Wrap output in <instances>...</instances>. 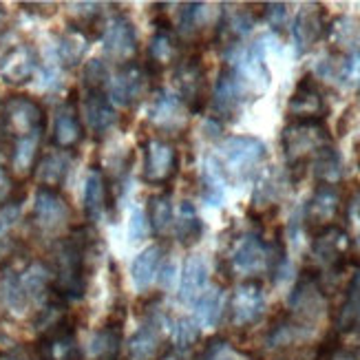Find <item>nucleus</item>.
<instances>
[{
	"label": "nucleus",
	"instance_id": "obj_1",
	"mask_svg": "<svg viewBox=\"0 0 360 360\" xmlns=\"http://www.w3.org/2000/svg\"><path fill=\"white\" fill-rule=\"evenodd\" d=\"M281 144L290 168H305L309 162L316 160V155L332 144V137L327 133L323 120H296L290 122L281 135Z\"/></svg>",
	"mask_w": 360,
	"mask_h": 360
},
{
	"label": "nucleus",
	"instance_id": "obj_2",
	"mask_svg": "<svg viewBox=\"0 0 360 360\" xmlns=\"http://www.w3.org/2000/svg\"><path fill=\"white\" fill-rule=\"evenodd\" d=\"M84 230L73 232V237L62 241L56 252V288L69 299H80L86 288V250L89 239Z\"/></svg>",
	"mask_w": 360,
	"mask_h": 360
},
{
	"label": "nucleus",
	"instance_id": "obj_3",
	"mask_svg": "<svg viewBox=\"0 0 360 360\" xmlns=\"http://www.w3.org/2000/svg\"><path fill=\"white\" fill-rule=\"evenodd\" d=\"M3 127L15 139L42 135L44 129V111L42 106L27 96H11L3 104Z\"/></svg>",
	"mask_w": 360,
	"mask_h": 360
},
{
	"label": "nucleus",
	"instance_id": "obj_4",
	"mask_svg": "<svg viewBox=\"0 0 360 360\" xmlns=\"http://www.w3.org/2000/svg\"><path fill=\"white\" fill-rule=\"evenodd\" d=\"M221 164L230 173L248 175L268 158V148L259 137L252 135H232L221 142Z\"/></svg>",
	"mask_w": 360,
	"mask_h": 360
},
{
	"label": "nucleus",
	"instance_id": "obj_5",
	"mask_svg": "<svg viewBox=\"0 0 360 360\" xmlns=\"http://www.w3.org/2000/svg\"><path fill=\"white\" fill-rule=\"evenodd\" d=\"M102 44L108 58L122 62V65L124 62H131V58L137 53L139 38H137V29L129 15L117 13L104 25Z\"/></svg>",
	"mask_w": 360,
	"mask_h": 360
},
{
	"label": "nucleus",
	"instance_id": "obj_6",
	"mask_svg": "<svg viewBox=\"0 0 360 360\" xmlns=\"http://www.w3.org/2000/svg\"><path fill=\"white\" fill-rule=\"evenodd\" d=\"M250 96L248 84L234 71V67H224L219 71L217 84L212 91V106L219 117H232L239 113Z\"/></svg>",
	"mask_w": 360,
	"mask_h": 360
},
{
	"label": "nucleus",
	"instance_id": "obj_7",
	"mask_svg": "<svg viewBox=\"0 0 360 360\" xmlns=\"http://www.w3.org/2000/svg\"><path fill=\"white\" fill-rule=\"evenodd\" d=\"M146 69L139 62H124L120 65L117 73L111 80V91H108V100L117 106H133L139 102V98L146 91Z\"/></svg>",
	"mask_w": 360,
	"mask_h": 360
},
{
	"label": "nucleus",
	"instance_id": "obj_8",
	"mask_svg": "<svg viewBox=\"0 0 360 360\" xmlns=\"http://www.w3.org/2000/svg\"><path fill=\"white\" fill-rule=\"evenodd\" d=\"M179 155L173 144L164 139H150L146 144V162H144V179L148 184L162 186L177 175Z\"/></svg>",
	"mask_w": 360,
	"mask_h": 360
},
{
	"label": "nucleus",
	"instance_id": "obj_9",
	"mask_svg": "<svg viewBox=\"0 0 360 360\" xmlns=\"http://www.w3.org/2000/svg\"><path fill=\"white\" fill-rule=\"evenodd\" d=\"M230 311H232V323L237 327L257 323L265 311V292L261 281L255 278L243 281L232 294Z\"/></svg>",
	"mask_w": 360,
	"mask_h": 360
},
{
	"label": "nucleus",
	"instance_id": "obj_10",
	"mask_svg": "<svg viewBox=\"0 0 360 360\" xmlns=\"http://www.w3.org/2000/svg\"><path fill=\"white\" fill-rule=\"evenodd\" d=\"M272 36H261L257 42H252L243 51V56L237 60L234 71L248 84V89H268L270 84V69L265 65V53H268V42Z\"/></svg>",
	"mask_w": 360,
	"mask_h": 360
},
{
	"label": "nucleus",
	"instance_id": "obj_11",
	"mask_svg": "<svg viewBox=\"0 0 360 360\" xmlns=\"http://www.w3.org/2000/svg\"><path fill=\"white\" fill-rule=\"evenodd\" d=\"M342 206V195L336 184H319L314 195L305 206V221L319 230L334 226V219L338 217Z\"/></svg>",
	"mask_w": 360,
	"mask_h": 360
},
{
	"label": "nucleus",
	"instance_id": "obj_12",
	"mask_svg": "<svg viewBox=\"0 0 360 360\" xmlns=\"http://www.w3.org/2000/svg\"><path fill=\"white\" fill-rule=\"evenodd\" d=\"M38 71V53L31 44L20 42L0 58V77L9 84H25Z\"/></svg>",
	"mask_w": 360,
	"mask_h": 360
},
{
	"label": "nucleus",
	"instance_id": "obj_13",
	"mask_svg": "<svg viewBox=\"0 0 360 360\" xmlns=\"http://www.w3.org/2000/svg\"><path fill=\"white\" fill-rule=\"evenodd\" d=\"M230 261H232V268L237 272L255 274L268 268L272 261V252L268 243H265L259 234H245V237H241L237 245H234Z\"/></svg>",
	"mask_w": 360,
	"mask_h": 360
},
{
	"label": "nucleus",
	"instance_id": "obj_14",
	"mask_svg": "<svg viewBox=\"0 0 360 360\" xmlns=\"http://www.w3.org/2000/svg\"><path fill=\"white\" fill-rule=\"evenodd\" d=\"M327 111L323 93L319 84L311 80L309 75H305L303 80L296 84V91L292 93V98L288 102V115L292 122L296 120H323V113Z\"/></svg>",
	"mask_w": 360,
	"mask_h": 360
},
{
	"label": "nucleus",
	"instance_id": "obj_15",
	"mask_svg": "<svg viewBox=\"0 0 360 360\" xmlns=\"http://www.w3.org/2000/svg\"><path fill=\"white\" fill-rule=\"evenodd\" d=\"M148 120L162 131L177 133L186 127V104L170 91H158L148 108Z\"/></svg>",
	"mask_w": 360,
	"mask_h": 360
},
{
	"label": "nucleus",
	"instance_id": "obj_16",
	"mask_svg": "<svg viewBox=\"0 0 360 360\" xmlns=\"http://www.w3.org/2000/svg\"><path fill=\"white\" fill-rule=\"evenodd\" d=\"M69 219V206L53 188H38L36 203H34V221L40 230L51 232L58 230Z\"/></svg>",
	"mask_w": 360,
	"mask_h": 360
},
{
	"label": "nucleus",
	"instance_id": "obj_17",
	"mask_svg": "<svg viewBox=\"0 0 360 360\" xmlns=\"http://www.w3.org/2000/svg\"><path fill=\"white\" fill-rule=\"evenodd\" d=\"M40 352L44 360H77L80 352H77L73 327L67 321L53 323L42 338Z\"/></svg>",
	"mask_w": 360,
	"mask_h": 360
},
{
	"label": "nucleus",
	"instance_id": "obj_18",
	"mask_svg": "<svg viewBox=\"0 0 360 360\" xmlns=\"http://www.w3.org/2000/svg\"><path fill=\"white\" fill-rule=\"evenodd\" d=\"M349 250V234L340 226H327L316 232L311 241V255L323 265H336L345 259Z\"/></svg>",
	"mask_w": 360,
	"mask_h": 360
},
{
	"label": "nucleus",
	"instance_id": "obj_19",
	"mask_svg": "<svg viewBox=\"0 0 360 360\" xmlns=\"http://www.w3.org/2000/svg\"><path fill=\"white\" fill-rule=\"evenodd\" d=\"M177 84L184 102L191 108H199L203 104V91H206V69L201 65V58L193 56L184 60L177 67Z\"/></svg>",
	"mask_w": 360,
	"mask_h": 360
},
{
	"label": "nucleus",
	"instance_id": "obj_20",
	"mask_svg": "<svg viewBox=\"0 0 360 360\" xmlns=\"http://www.w3.org/2000/svg\"><path fill=\"white\" fill-rule=\"evenodd\" d=\"M84 117H86L89 129L98 137L106 135L115 127L117 111L102 89H89L86 98H84Z\"/></svg>",
	"mask_w": 360,
	"mask_h": 360
},
{
	"label": "nucleus",
	"instance_id": "obj_21",
	"mask_svg": "<svg viewBox=\"0 0 360 360\" xmlns=\"http://www.w3.org/2000/svg\"><path fill=\"white\" fill-rule=\"evenodd\" d=\"M323 18H325V11L319 5H307L296 13L294 25H292V36H294L299 53H305L311 44L319 42V38L323 36V29H325Z\"/></svg>",
	"mask_w": 360,
	"mask_h": 360
},
{
	"label": "nucleus",
	"instance_id": "obj_22",
	"mask_svg": "<svg viewBox=\"0 0 360 360\" xmlns=\"http://www.w3.org/2000/svg\"><path fill=\"white\" fill-rule=\"evenodd\" d=\"M208 263L203 257L195 255L188 257L184 272H181V283H179V301L184 305H195L197 299L208 290Z\"/></svg>",
	"mask_w": 360,
	"mask_h": 360
},
{
	"label": "nucleus",
	"instance_id": "obj_23",
	"mask_svg": "<svg viewBox=\"0 0 360 360\" xmlns=\"http://www.w3.org/2000/svg\"><path fill=\"white\" fill-rule=\"evenodd\" d=\"M82 137H84V129H82L80 115H77V106L75 102H67L56 115L53 144L62 150H71L82 142Z\"/></svg>",
	"mask_w": 360,
	"mask_h": 360
},
{
	"label": "nucleus",
	"instance_id": "obj_24",
	"mask_svg": "<svg viewBox=\"0 0 360 360\" xmlns=\"http://www.w3.org/2000/svg\"><path fill=\"white\" fill-rule=\"evenodd\" d=\"M226 168L221 164V160L214 158V155H208L206 162H203V170H201V197L203 201L212 208H219L226 199Z\"/></svg>",
	"mask_w": 360,
	"mask_h": 360
},
{
	"label": "nucleus",
	"instance_id": "obj_25",
	"mask_svg": "<svg viewBox=\"0 0 360 360\" xmlns=\"http://www.w3.org/2000/svg\"><path fill=\"white\" fill-rule=\"evenodd\" d=\"M162 345V323L158 319L146 321L129 342L131 360H155Z\"/></svg>",
	"mask_w": 360,
	"mask_h": 360
},
{
	"label": "nucleus",
	"instance_id": "obj_26",
	"mask_svg": "<svg viewBox=\"0 0 360 360\" xmlns=\"http://www.w3.org/2000/svg\"><path fill=\"white\" fill-rule=\"evenodd\" d=\"M162 257L164 250L160 245H150L135 257L131 265V278L137 290H146L148 285H153V281L158 278L162 268Z\"/></svg>",
	"mask_w": 360,
	"mask_h": 360
},
{
	"label": "nucleus",
	"instance_id": "obj_27",
	"mask_svg": "<svg viewBox=\"0 0 360 360\" xmlns=\"http://www.w3.org/2000/svg\"><path fill=\"white\" fill-rule=\"evenodd\" d=\"M106 210V181L98 168L89 170L84 181V212L91 224H98Z\"/></svg>",
	"mask_w": 360,
	"mask_h": 360
},
{
	"label": "nucleus",
	"instance_id": "obj_28",
	"mask_svg": "<svg viewBox=\"0 0 360 360\" xmlns=\"http://www.w3.org/2000/svg\"><path fill=\"white\" fill-rule=\"evenodd\" d=\"M51 278H53V274L49 272V268H46L44 263H38V261L29 263L27 270L20 274V285H22L27 301L44 299L51 290Z\"/></svg>",
	"mask_w": 360,
	"mask_h": 360
},
{
	"label": "nucleus",
	"instance_id": "obj_29",
	"mask_svg": "<svg viewBox=\"0 0 360 360\" xmlns=\"http://www.w3.org/2000/svg\"><path fill=\"white\" fill-rule=\"evenodd\" d=\"M177 239L186 245V248H191L195 243L201 241L203 237V221H201V217L195 208V203L193 201H181L179 203V210H177Z\"/></svg>",
	"mask_w": 360,
	"mask_h": 360
},
{
	"label": "nucleus",
	"instance_id": "obj_30",
	"mask_svg": "<svg viewBox=\"0 0 360 360\" xmlns=\"http://www.w3.org/2000/svg\"><path fill=\"white\" fill-rule=\"evenodd\" d=\"M69 166H71V160L65 153L44 155V158L40 160V164L36 166L38 168L36 175H38L42 188H53V191H58L69 175Z\"/></svg>",
	"mask_w": 360,
	"mask_h": 360
},
{
	"label": "nucleus",
	"instance_id": "obj_31",
	"mask_svg": "<svg viewBox=\"0 0 360 360\" xmlns=\"http://www.w3.org/2000/svg\"><path fill=\"white\" fill-rule=\"evenodd\" d=\"M89 46V38L82 29H69L67 34H62L58 38V46H56V56L65 67H75L77 62L82 60V56L86 53Z\"/></svg>",
	"mask_w": 360,
	"mask_h": 360
},
{
	"label": "nucleus",
	"instance_id": "obj_32",
	"mask_svg": "<svg viewBox=\"0 0 360 360\" xmlns=\"http://www.w3.org/2000/svg\"><path fill=\"white\" fill-rule=\"evenodd\" d=\"M224 305H226L224 290L221 288H208L195 303V316H197L199 325L214 327L224 314Z\"/></svg>",
	"mask_w": 360,
	"mask_h": 360
},
{
	"label": "nucleus",
	"instance_id": "obj_33",
	"mask_svg": "<svg viewBox=\"0 0 360 360\" xmlns=\"http://www.w3.org/2000/svg\"><path fill=\"white\" fill-rule=\"evenodd\" d=\"M120 342H122V327L111 323L104 325L91 338V356L96 360H115L120 354Z\"/></svg>",
	"mask_w": 360,
	"mask_h": 360
},
{
	"label": "nucleus",
	"instance_id": "obj_34",
	"mask_svg": "<svg viewBox=\"0 0 360 360\" xmlns=\"http://www.w3.org/2000/svg\"><path fill=\"white\" fill-rule=\"evenodd\" d=\"M0 301H3L7 309L15 311V314H22L29 305L20 285V274L13 272L11 268L3 270V274H0Z\"/></svg>",
	"mask_w": 360,
	"mask_h": 360
},
{
	"label": "nucleus",
	"instance_id": "obj_35",
	"mask_svg": "<svg viewBox=\"0 0 360 360\" xmlns=\"http://www.w3.org/2000/svg\"><path fill=\"white\" fill-rule=\"evenodd\" d=\"M40 137L42 135H31V137H22V139H15V142H13V150H11L13 173L29 175L31 170H34V164H36V158H38Z\"/></svg>",
	"mask_w": 360,
	"mask_h": 360
},
{
	"label": "nucleus",
	"instance_id": "obj_36",
	"mask_svg": "<svg viewBox=\"0 0 360 360\" xmlns=\"http://www.w3.org/2000/svg\"><path fill=\"white\" fill-rule=\"evenodd\" d=\"M148 224L158 234H164L170 228V224H173V203H170V193H160L148 199Z\"/></svg>",
	"mask_w": 360,
	"mask_h": 360
},
{
	"label": "nucleus",
	"instance_id": "obj_37",
	"mask_svg": "<svg viewBox=\"0 0 360 360\" xmlns=\"http://www.w3.org/2000/svg\"><path fill=\"white\" fill-rule=\"evenodd\" d=\"M177 51H179V44L170 25L160 27L155 38L150 40V58L158 62V65H168V62H173L177 58Z\"/></svg>",
	"mask_w": 360,
	"mask_h": 360
},
{
	"label": "nucleus",
	"instance_id": "obj_38",
	"mask_svg": "<svg viewBox=\"0 0 360 360\" xmlns=\"http://www.w3.org/2000/svg\"><path fill=\"white\" fill-rule=\"evenodd\" d=\"M314 173L321 179V184H336V179L340 177V155L336 153V148L332 144L325 146L316 155Z\"/></svg>",
	"mask_w": 360,
	"mask_h": 360
},
{
	"label": "nucleus",
	"instance_id": "obj_39",
	"mask_svg": "<svg viewBox=\"0 0 360 360\" xmlns=\"http://www.w3.org/2000/svg\"><path fill=\"white\" fill-rule=\"evenodd\" d=\"M208 15H210L208 5H203V3L184 5L181 13H179V27L184 34H195V31H199L203 25H206Z\"/></svg>",
	"mask_w": 360,
	"mask_h": 360
},
{
	"label": "nucleus",
	"instance_id": "obj_40",
	"mask_svg": "<svg viewBox=\"0 0 360 360\" xmlns=\"http://www.w3.org/2000/svg\"><path fill=\"white\" fill-rule=\"evenodd\" d=\"M173 342L179 347V349H186V347H191L193 342L199 338V325H197V321H193V319H177L175 323H173Z\"/></svg>",
	"mask_w": 360,
	"mask_h": 360
},
{
	"label": "nucleus",
	"instance_id": "obj_41",
	"mask_svg": "<svg viewBox=\"0 0 360 360\" xmlns=\"http://www.w3.org/2000/svg\"><path fill=\"white\" fill-rule=\"evenodd\" d=\"M148 230H150V224H148V217H146L144 208L133 206L131 217H129V241L131 243L144 241L148 237Z\"/></svg>",
	"mask_w": 360,
	"mask_h": 360
},
{
	"label": "nucleus",
	"instance_id": "obj_42",
	"mask_svg": "<svg viewBox=\"0 0 360 360\" xmlns=\"http://www.w3.org/2000/svg\"><path fill=\"white\" fill-rule=\"evenodd\" d=\"M84 80L89 89H102L104 82L108 80V69L102 60H91L84 69Z\"/></svg>",
	"mask_w": 360,
	"mask_h": 360
},
{
	"label": "nucleus",
	"instance_id": "obj_43",
	"mask_svg": "<svg viewBox=\"0 0 360 360\" xmlns=\"http://www.w3.org/2000/svg\"><path fill=\"white\" fill-rule=\"evenodd\" d=\"M263 15H265V20H268L274 29H281L285 25V5H281V3H270V5H263Z\"/></svg>",
	"mask_w": 360,
	"mask_h": 360
},
{
	"label": "nucleus",
	"instance_id": "obj_44",
	"mask_svg": "<svg viewBox=\"0 0 360 360\" xmlns=\"http://www.w3.org/2000/svg\"><path fill=\"white\" fill-rule=\"evenodd\" d=\"M203 360H241V358L234 354L226 342H212L208 352L203 354Z\"/></svg>",
	"mask_w": 360,
	"mask_h": 360
},
{
	"label": "nucleus",
	"instance_id": "obj_45",
	"mask_svg": "<svg viewBox=\"0 0 360 360\" xmlns=\"http://www.w3.org/2000/svg\"><path fill=\"white\" fill-rule=\"evenodd\" d=\"M160 283L164 285V288H170L175 283V274H177V265L170 261V263H166L164 268H160Z\"/></svg>",
	"mask_w": 360,
	"mask_h": 360
},
{
	"label": "nucleus",
	"instance_id": "obj_46",
	"mask_svg": "<svg viewBox=\"0 0 360 360\" xmlns=\"http://www.w3.org/2000/svg\"><path fill=\"white\" fill-rule=\"evenodd\" d=\"M7 188H9V177L5 173V168L0 166V197H3L7 193Z\"/></svg>",
	"mask_w": 360,
	"mask_h": 360
},
{
	"label": "nucleus",
	"instance_id": "obj_47",
	"mask_svg": "<svg viewBox=\"0 0 360 360\" xmlns=\"http://www.w3.org/2000/svg\"><path fill=\"white\" fill-rule=\"evenodd\" d=\"M352 208H354V210H360V191H358V193L354 195V199H352Z\"/></svg>",
	"mask_w": 360,
	"mask_h": 360
},
{
	"label": "nucleus",
	"instance_id": "obj_48",
	"mask_svg": "<svg viewBox=\"0 0 360 360\" xmlns=\"http://www.w3.org/2000/svg\"><path fill=\"white\" fill-rule=\"evenodd\" d=\"M3 22H5V9L0 7V27H3Z\"/></svg>",
	"mask_w": 360,
	"mask_h": 360
},
{
	"label": "nucleus",
	"instance_id": "obj_49",
	"mask_svg": "<svg viewBox=\"0 0 360 360\" xmlns=\"http://www.w3.org/2000/svg\"><path fill=\"white\" fill-rule=\"evenodd\" d=\"M334 360H354V358H349V356H336Z\"/></svg>",
	"mask_w": 360,
	"mask_h": 360
},
{
	"label": "nucleus",
	"instance_id": "obj_50",
	"mask_svg": "<svg viewBox=\"0 0 360 360\" xmlns=\"http://www.w3.org/2000/svg\"><path fill=\"white\" fill-rule=\"evenodd\" d=\"M358 250H360V234H358Z\"/></svg>",
	"mask_w": 360,
	"mask_h": 360
},
{
	"label": "nucleus",
	"instance_id": "obj_51",
	"mask_svg": "<svg viewBox=\"0 0 360 360\" xmlns=\"http://www.w3.org/2000/svg\"><path fill=\"white\" fill-rule=\"evenodd\" d=\"M5 360H15V358H5Z\"/></svg>",
	"mask_w": 360,
	"mask_h": 360
}]
</instances>
